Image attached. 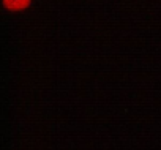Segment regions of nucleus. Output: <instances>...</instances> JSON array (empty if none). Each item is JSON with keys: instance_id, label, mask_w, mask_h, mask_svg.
<instances>
[{"instance_id": "1", "label": "nucleus", "mask_w": 161, "mask_h": 150, "mask_svg": "<svg viewBox=\"0 0 161 150\" xmlns=\"http://www.w3.org/2000/svg\"><path fill=\"white\" fill-rule=\"evenodd\" d=\"M2 3L10 11H24L30 7L32 0H2Z\"/></svg>"}]
</instances>
